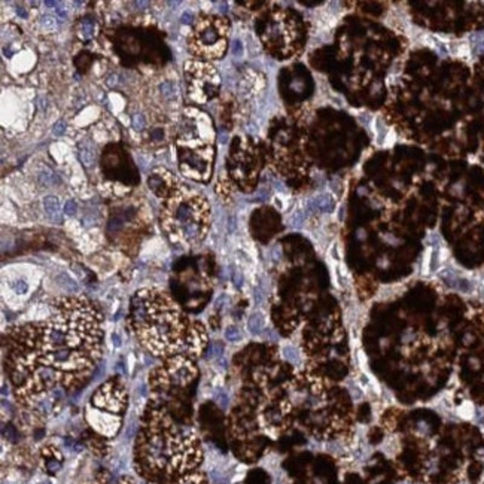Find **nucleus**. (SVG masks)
I'll use <instances>...</instances> for the list:
<instances>
[{
  "mask_svg": "<svg viewBox=\"0 0 484 484\" xmlns=\"http://www.w3.org/2000/svg\"><path fill=\"white\" fill-rule=\"evenodd\" d=\"M210 207L206 197L180 183L163 201L162 228L176 248H194L209 230Z\"/></svg>",
  "mask_w": 484,
  "mask_h": 484,
  "instance_id": "obj_4",
  "label": "nucleus"
},
{
  "mask_svg": "<svg viewBox=\"0 0 484 484\" xmlns=\"http://www.w3.org/2000/svg\"><path fill=\"white\" fill-rule=\"evenodd\" d=\"M264 316L261 313H253L251 318H249L248 328L249 331L252 332L253 336L257 334H261L262 330H264Z\"/></svg>",
  "mask_w": 484,
  "mask_h": 484,
  "instance_id": "obj_14",
  "label": "nucleus"
},
{
  "mask_svg": "<svg viewBox=\"0 0 484 484\" xmlns=\"http://www.w3.org/2000/svg\"><path fill=\"white\" fill-rule=\"evenodd\" d=\"M92 484H105V483H92Z\"/></svg>",
  "mask_w": 484,
  "mask_h": 484,
  "instance_id": "obj_34",
  "label": "nucleus"
},
{
  "mask_svg": "<svg viewBox=\"0 0 484 484\" xmlns=\"http://www.w3.org/2000/svg\"><path fill=\"white\" fill-rule=\"evenodd\" d=\"M216 400L221 402V406H227L228 404V397L225 392L218 393V395H216Z\"/></svg>",
  "mask_w": 484,
  "mask_h": 484,
  "instance_id": "obj_27",
  "label": "nucleus"
},
{
  "mask_svg": "<svg viewBox=\"0 0 484 484\" xmlns=\"http://www.w3.org/2000/svg\"><path fill=\"white\" fill-rule=\"evenodd\" d=\"M172 484H207V480H206V476L203 472L197 471L188 474V476L182 477V479Z\"/></svg>",
  "mask_w": 484,
  "mask_h": 484,
  "instance_id": "obj_15",
  "label": "nucleus"
},
{
  "mask_svg": "<svg viewBox=\"0 0 484 484\" xmlns=\"http://www.w3.org/2000/svg\"><path fill=\"white\" fill-rule=\"evenodd\" d=\"M45 4H47V6H57L56 2H45Z\"/></svg>",
  "mask_w": 484,
  "mask_h": 484,
  "instance_id": "obj_33",
  "label": "nucleus"
},
{
  "mask_svg": "<svg viewBox=\"0 0 484 484\" xmlns=\"http://www.w3.org/2000/svg\"><path fill=\"white\" fill-rule=\"evenodd\" d=\"M227 40V20L216 15H203L192 27L189 49L197 57L216 60L225 54Z\"/></svg>",
  "mask_w": 484,
  "mask_h": 484,
  "instance_id": "obj_7",
  "label": "nucleus"
},
{
  "mask_svg": "<svg viewBox=\"0 0 484 484\" xmlns=\"http://www.w3.org/2000/svg\"><path fill=\"white\" fill-rule=\"evenodd\" d=\"M183 75L187 85V99L194 105H203L218 94L221 79L216 69L209 63L187 61Z\"/></svg>",
  "mask_w": 484,
  "mask_h": 484,
  "instance_id": "obj_8",
  "label": "nucleus"
},
{
  "mask_svg": "<svg viewBox=\"0 0 484 484\" xmlns=\"http://www.w3.org/2000/svg\"><path fill=\"white\" fill-rule=\"evenodd\" d=\"M61 277L65 279V282H60L63 286L69 288L70 291H78V285L75 284L74 280L70 279L69 276L61 275Z\"/></svg>",
  "mask_w": 484,
  "mask_h": 484,
  "instance_id": "obj_19",
  "label": "nucleus"
},
{
  "mask_svg": "<svg viewBox=\"0 0 484 484\" xmlns=\"http://www.w3.org/2000/svg\"><path fill=\"white\" fill-rule=\"evenodd\" d=\"M196 375L194 358L188 355H176L167 358L166 364L160 366L151 375V386L155 392H171L173 388H180L189 383Z\"/></svg>",
  "mask_w": 484,
  "mask_h": 484,
  "instance_id": "obj_9",
  "label": "nucleus"
},
{
  "mask_svg": "<svg viewBox=\"0 0 484 484\" xmlns=\"http://www.w3.org/2000/svg\"><path fill=\"white\" fill-rule=\"evenodd\" d=\"M133 126H135L137 130H144L145 127H146L144 115H136L135 119H133Z\"/></svg>",
  "mask_w": 484,
  "mask_h": 484,
  "instance_id": "obj_24",
  "label": "nucleus"
},
{
  "mask_svg": "<svg viewBox=\"0 0 484 484\" xmlns=\"http://www.w3.org/2000/svg\"><path fill=\"white\" fill-rule=\"evenodd\" d=\"M17 13L20 15V17L27 18L26 9L22 8V6H18Z\"/></svg>",
  "mask_w": 484,
  "mask_h": 484,
  "instance_id": "obj_29",
  "label": "nucleus"
},
{
  "mask_svg": "<svg viewBox=\"0 0 484 484\" xmlns=\"http://www.w3.org/2000/svg\"><path fill=\"white\" fill-rule=\"evenodd\" d=\"M128 322L140 343L163 358L176 355L196 358L207 340L205 327L189 321L171 295L160 289H142L135 294Z\"/></svg>",
  "mask_w": 484,
  "mask_h": 484,
  "instance_id": "obj_3",
  "label": "nucleus"
},
{
  "mask_svg": "<svg viewBox=\"0 0 484 484\" xmlns=\"http://www.w3.org/2000/svg\"><path fill=\"white\" fill-rule=\"evenodd\" d=\"M233 53H234V56H239V57L243 54V47H242L241 40H236L234 45H233Z\"/></svg>",
  "mask_w": 484,
  "mask_h": 484,
  "instance_id": "obj_25",
  "label": "nucleus"
},
{
  "mask_svg": "<svg viewBox=\"0 0 484 484\" xmlns=\"http://www.w3.org/2000/svg\"><path fill=\"white\" fill-rule=\"evenodd\" d=\"M83 33L84 35H87V40H90L92 36V20H85V22H83Z\"/></svg>",
  "mask_w": 484,
  "mask_h": 484,
  "instance_id": "obj_21",
  "label": "nucleus"
},
{
  "mask_svg": "<svg viewBox=\"0 0 484 484\" xmlns=\"http://www.w3.org/2000/svg\"><path fill=\"white\" fill-rule=\"evenodd\" d=\"M149 189L160 197V198H166L171 196V192L175 189L180 183L176 180L175 175L166 169H155L153 172V175L148 178Z\"/></svg>",
  "mask_w": 484,
  "mask_h": 484,
  "instance_id": "obj_11",
  "label": "nucleus"
},
{
  "mask_svg": "<svg viewBox=\"0 0 484 484\" xmlns=\"http://www.w3.org/2000/svg\"><path fill=\"white\" fill-rule=\"evenodd\" d=\"M54 135L56 136H61L63 133H65V122L60 121L54 126Z\"/></svg>",
  "mask_w": 484,
  "mask_h": 484,
  "instance_id": "obj_26",
  "label": "nucleus"
},
{
  "mask_svg": "<svg viewBox=\"0 0 484 484\" xmlns=\"http://www.w3.org/2000/svg\"><path fill=\"white\" fill-rule=\"evenodd\" d=\"M234 282H236L237 286H241L242 285L241 273H234Z\"/></svg>",
  "mask_w": 484,
  "mask_h": 484,
  "instance_id": "obj_31",
  "label": "nucleus"
},
{
  "mask_svg": "<svg viewBox=\"0 0 484 484\" xmlns=\"http://www.w3.org/2000/svg\"><path fill=\"white\" fill-rule=\"evenodd\" d=\"M127 398L121 384L110 382L103 384L92 397L88 411V422L103 436H112L121 427V415L126 410Z\"/></svg>",
  "mask_w": 484,
  "mask_h": 484,
  "instance_id": "obj_6",
  "label": "nucleus"
},
{
  "mask_svg": "<svg viewBox=\"0 0 484 484\" xmlns=\"http://www.w3.org/2000/svg\"><path fill=\"white\" fill-rule=\"evenodd\" d=\"M262 40L270 48H275L282 54L284 57H288V54L295 51L300 31L298 24L288 13H276L267 22L266 29L262 31Z\"/></svg>",
  "mask_w": 484,
  "mask_h": 484,
  "instance_id": "obj_10",
  "label": "nucleus"
},
{
  "mask_svg": "<svg viewBox=\"0 0 484 484\" xmlns=\"http://www.w3.org/2000/svg\"><path fill=\"white\" fill-rule=\"evenodd\" d=\"M119 484H136V481L131 479V477H122L121 480L119 481Z\"/></svg>",
  "mask_w": 484,
  "mask_h": 484,
  "instance_id": "obj_28",
  "label": "nucleus"
},
{
  "mask_svg": "<svg viewBox=\"0 0 484 484\" xmlns=\"http://www.w3.org/2000/svg\"><path fill=\"white\" fill-rule=\"evenodd\" d=\"M112 340H114L115 346H119V348L121 346V339H119V334H114Z\"/></svg>",
  "mask_w": 484,
  "mask_h": 484,
  "instance_id": "obj_32",
  "label": "nucleus"
},
{
  "mask_svg": "<svg viewBox=\"0 0 484 484\" xmlns=\"http://www.w3.org/2000/svg\"><path fill=\"white\" fill-rule=\"evenodd\" d=\"M303 221H304V216H303L302 212H295V214L293 215V218H291V224H293V227H302Z\"/></svg>",
  "mask_w": 484,
  "mask_h": 484,
  "instance_id": "obj_23",
  "label": "nucleus"
},
{
  "mask_svg": "<svg viewBox=\"0 0 484 484\" xmlns=\"http://www.w3.org/2000/svg\"><path fill=\"white\" fill-rule=\"evenodd\" d=\"M79 157H81V162L84 163V166H92V162H94V155H92V151L83 148L79 151Z\"/></svg>",
  "mask_w": 484,
  "mask_h": 484,
  "instance_id": "obj_16",
  "label": "nucleus"
},
{
  "mask_svg": "<svg viewBox=\"0 0 484 484\" xmlns=\"http://www.w3.org/2000/svg\"><path fill=\"white\" fill-rule=\"evenodd\" d=\"M76 210H78V205L75 203L74 200H69L67 203H66L65 206V214L69 215V216H72V215L76 214Z\"/></svg>",
  "mask_w": 484,
  "mask_h": 484,
  "instance_id": "obj_22",
  "label": "nucleus"
},
{
  "mask_svg": "<svg viewBox=\"0 0 484 484\" xmlns=\"http://www.w3.org/2000/svg\"><path fill=\"white\" fill-rule=\"evenodd\" d=\"M101 314L87 298H60L44 322L13 328L9 374L18 401L33 407L56 388H78L101 356Z\"/></svg>",
  "mask_w": 484,
  "mask_h": 484,
  "instance_id": "obj_1",
  "label": "nucleus"
},
{
  "mask_svg": "<svg viewBox=\"0 0 484 484\" xmlns=\"http://www.w3.org/2000/svg\"><path fill=\"white\" fill-rule=\"evenodd\" d=\"M191 17H192V15L189 13H183V15H182V22H191Z\"/></svg>",
  "mask_w": 484,
  "mask_h": 484,
  "instance_id": "obj_30",
  "label": "nucleus"
},
{
  "mask_svg": "<svg viewBox=\"0 0 484 484\" xmlns=\"http://www.w3.org/2000/svg\"><path fill=\"white\" fill-rule=\"evenodd\" d=\"M225 337H227V340L230 341L242 340L241 330L237 327H228L227 330H225Z\"/></svg>",
  "mask_w": 484,
  "mask_h": 484,
  "instance_id": "obj_17",
  "label": "nucleus"
},
{
  "mask_svg": "<svg viewBox=\"0 0 484 484\" xmlns=\"http://www.w3.org/2000/svg\"><path fill=\"white\" fill-rule=\"evenodd\" d=\"M336 207L334 198L330 194H321V196L314 197L309 201V209L312 212H325V214H331L332 210Z\"/></svg>",
  "mask_w": 484,
  "mask_h": 484,
  "instance_id": "obj_12",
  "label": "nucleus"
},
{
  "mask_svg": "<svg viewBox=\"0 0 484 484\" xmlns=\"http://www.w3.org/2000/svg\"><path fill=\"white\" fill-rule=\"evenodd\" d=\"M13 288L15 293L20 294V295H22V294L27 293V289H29V286H27L26 282H22V280H18V282H15V284L13 285Z\"/></svg>",
  "mask_w": 484,
  "mask_h": 484,
  "instance_id": "obj_20",
  "label": "nucleus"
},
{
  "mask_svg": "<svg viewBox=\"0 0 484 484\" xmlns=\"http://www.w3.org/2000/svg\"><path fill=\"white\" fill-rule=\"evenodd\" d=\"M175 145L182 175L197 182H207L215 162L214 122L209 115L194 106L188 108Z\"/></svg>",
  "mask_w": 484,
  "mask_h": 484,
  "instance_id": "obj_5",
  "label": "nucleus"
},
{
  "mask_svg": "<svg viewBox=\"0 0 484 484\" xmlns=\"http://www.w3.org/2000/svg\"><path fill=\"white\" fill-rule=\"evenodd\" d=\"M44 209L45 212H47V215H48L49 218L53 219V221H57L58 224L63 221V219H61L60 214V201H58L57 197H45Z\"/></svg>",
  "mask_w": 484,
  "mask_h": 484,
  "instance_id": "obj_13",
  "label": "nucleus"
},
{
  "mask_svg": "<svg viewBox=\"0 0 484 484\" xmlns=\"http://www.w3.org/2000/svg\"><path fill=\"white\" fill-rule=\"evenodd\" d=\"M136 470L153 484H172L200 471L203 449L196 432L176 424L160 402H151L135 449Z\"/></svg>",
  "mask_w": 484,
  "mask_h": 484,
  "instance_id": "obj_2",
  "label": "nucleus"
},
{
  "mask_svg": "<svg viewBox=\"0 0 484 484\" xmlns=\"http://www.w3.org/2000/svg\"><path fill=\"white\" fill-rule=\"evenodd\" d=\"M40 24H42V27L44 29H54L56 27V24H57V22H56V17H53V15H45V17L40 18Z\"/></svg>",
  "mask_w": 484,
  "mask_h": 484,
  "instance_id": "obj_18",
  "label": "nucleus"
}]
</instances>
